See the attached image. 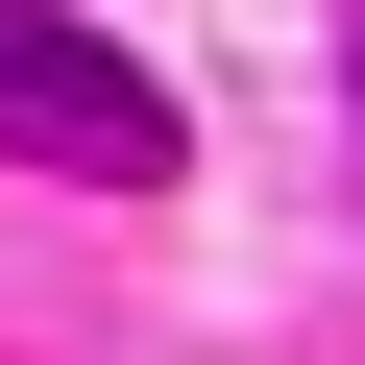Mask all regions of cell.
Segmentation results:
<instances>
[{
    "mask_svg": "<svg viewBox=\"0 0 365 365\" xmlns=\"http://www.w3.org/2000/svg\"><path fill=\"white\" fill-rule=\"evenodd\" d=\"M0 146L73 170V195H170V146H195V122H170V73L98 49L73 0H0Z\"/></svg>",
    "mask_w": 365,
    "mask_h": 365,
    "instance_id": "obj_1",
    "label": "cell"
}]
</instances>
